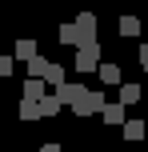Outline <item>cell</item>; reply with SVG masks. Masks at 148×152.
Wrapping results in <instances>:
<instances>
[{"label":"cell","mask_w":148,"mask_h":152,"mask_svg":"<svg viewBox=\"0 0 148 152\" xmlns=\"http://www.w3.org/2000/svg\"><path fill=\"white\" fill-rule=\"evenodd\" d=\"M100 68V40L76 48V72H96Z\"/></svg>","instance_id":"cell-1"},{"label":"cell","mask_w":148,"mask_h":152,"mask_svg":"<svg viewBox=\"0 0 148 152\" xmlns=\"http://www.w3.org/2000/svg\"><path fill=\"white\" fill-rule=\"evenodd\" d=\"M100 120L108 124V128H120V124L128 120V104H124V100H116V104H108V100H104V108H100Z\"/></svg>","instance_id":"cell-2"},{"label":"cell","mask_w":148,"mask_h":152,"mask_svg":"<svg viewBox=\"0 0 148 152\" xmlns=\"http://www.w3.org/2000/svg\"><path fill=\"white\" fill-rule=\"evenodd\" d=\"M76 32H80V44H92V40H100L96 16H92V12H80V16H76ZM80 44H76V48H80Z\"/></svg>","instance_id":"cell-3"},{"label":"cell","mask_w":148,"mask_h":152,"mask_svg":"<svg viewBox=\"0 0 148 152\" xmlns=\"http://www.w3.org/2000/svg\"><path fill=\"white\" fill-rule=\"evenodd\" d=\"M56 96H60V100H64V104H68V108H76L80 100L88 96V88H84V84H76V80H72V84L64 80V84H56Z\"/></svg>","instance_id":"cell-4"},{"label":"cell","mask_w":148,"mask_h":152,"mask_svg":"<svg viewBox=\"0 0 148 152\" xmlns=\"http://www.w3.org/2000/svg\"><path fill=\"white\" fill-rule=\"evenodd\" d=\"M100 108H104V92H88L72 112H76V116H92V112H100Z\"/></svg>","instance_id":"cell-5"},{"label":"cell","mask_w":148,"mask_h":152,"mask_svg":"<svg viewBox=\"0 0 148 152\" xmlns=\"http://www.w3.org/2000/svg\"><path fill=\"white\" fill-rule=\"evenodd\" d=\"M96 72H100V84H116L120 88V80H124V76H120V64H112V60H104Z\"/></svg>","instance_id":"cell-6"},{"label":"cell","mask_w":148,"mask_h":152,"mask_svg":"<svg viewBox=\"0 0 148 152\" xmlns=\"http://www.w3.org/2000/svg\"><path fill=\"white\" fill-rule=\"evenodd\" d=\"M120 132H124V140H144L148 120H124V124H120Z\"/></svg>","instance_id":"cell-7"},{"label":"cell","mask_w":148,"mask_h":152,"mask_svg":"<svg viewBox=\"0 0 148 152\" xmlns=\"http://www.w3.org/2000/svg\"><path fill=\"white\" fill-rule=\"evenodd\" d=\"M140 96H144V88L136 80H120V100H124V104H136Z\"/></svg>","instance_id":"cell-8"},{"label":"cell","mask_w":148,"mask_h":152,"mask_svg":"<svg viewBox=\"0 0 148 152\" xmlns=\"http://www.w3.org/2000/svg\"><path fill=\"white\" fill-rule=\"evenodd\" d=\"M40 100H32V96H20V120H40Z\"/></svg>","instance_id":"cell-9"},{"label":"cell","mask_w":148,"mask_h":152,"mask_svg":"<svg viewBox=\"0 0 148 152\" xmlns=\"http://www.w3.org/2000/svg\"><path fill=\"white\" fill-rule=\"evenodd\" d=\"M116 28H120V36H124V40H136V36H140V20H136V16H120Z\"/></svg>","instance_id":"cell-10"},{"label":"cell","mask_w":148,"mask_h":152,"mask_svg":"<svg viewBox=\"0 0 148 152\" xmlns=\"http://www.w3.org/2000/svg\"><path fill=\"white\" fill-rule=\"evenodd\" d=\"M56 36H60V44H72V48H76V44H80V32H76V20H72V24H60V28H56Z\"/></svg>","instance_id":"cell-11"},{"label":"cell","mask_w":148,"mask_h":152,"mask_svg":"<svg viewBox=\"0 0 148 152\" xmlns=\"http://www.w3.org/2000/svg\"><path fill=\"white\" fill-rule=\"evenodd\" d=\"M60 108H64V100L56 96V92H52V96H48V92H44V96H40V112H44V116H56V112H60Z\"/></svg>","instance_id":"cell-12"},{"label":"cell","mask_w":148,"mask_h":152,"mask_svg":"<svg viewBox=\"0 0 148 152\" xmlns=\"http://www.w3.org/2000/svg\"><path fill=\"white\" fill-rule=\"evenodd\" d=\"M32 56H36V40H16V60L28 64Z\"/></svg>","instance_id":"cell-13"},{"label":"cell","mask_w":148,"mask_h":152,"mask_svg":"<svg viewBox=\"0 0 148 152\" xmlns=\"http://www.w3.org/2000/svg\"><path fill=\"white\" fill-rule=\"evenodd\" d=\"M44 80H48V84H52V88H56V84H64V80H68V76H64V68H60V64H48Z\"/></svg>","instance_id":"cell-14"},{"label":"cell","mask_w":148,"mask_h":152,"mask_svg":"<svg viewBox=\"0 0 148 152\" xmlns=\"http://www.w3.org/2000/svg\"><path fill=\"white\" fill-rule=\"evenodd\" d=\"M48 64H52V60H44V56L36 52V56L28 60V72H32V76H44V72H48Z\"/></svg>","instance_id":"cell-15"},{"label":"cell","mask_w":148,"mask_h":152,"mask_svg":"<svg viewBox=\"0 0 148 152\" xmlns=\"http://www.w3.org/2000/svg\"><path fill=\"white\" fill-rule=\"evenodd\" d=\"M12 68H16L12 56H0V80H4V76H12Z\"/></svg>","instance_id":"cell-16"},{"label":"cell","mask_w":148,"mask_h":152,"mask_svg":"<svg viewBox=\"0 0 148 152\" xmlns=\"http://www.w3.org/2000/svg\"><path fill=\"white\" fill-rule=\"evenodd\" d=\"M140 64H144V72H148V44H140Z\"/></svg>","instance_id":"cell-17"}]
</instances>
